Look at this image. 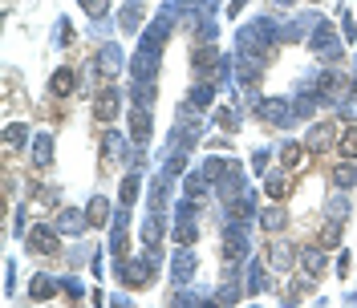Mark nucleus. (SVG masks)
<instances>
[{
  "label": "nucleus",
  "mask_w": 357,
  "mask_h": 308,
  "mask_svg": "<svg viewBox=\"0 0 357 308\" xmlns=\"http://www.w3.org/2000/svg\"><path fill=\"white\" fill-rule=\"evenodd\" d=\"M321 93H325V102H333V106H349L354 93H357V82L345 78V73H329V78H321Z\"/></svg>",
  "instance_id": "nucleus-1"
},
{
  "label": "nucleus",
  "mask_w": 357,
  "mask_h": 308,
  "mask_svg": "<svg viewBox=\"0 0 357 308\" xmlns=\"http://www.w3.org/2000/svg\"><path fill=\"white\" fill-rule=\"evenodd\" d=\"M29 252H37V256H57V252H61V244H57V227L37 223V227L29 231Z\"/></svg>",
  "instance_id": "nucleus-2"
},
{
  "label": "nucleus",
  "mask_w": 357,
  "mask_h": 308,
  "mask_svg": "<svg viewBox=\"0 0 357 308\" xmlns=\"http://www.w3.org/2000/svg\"><path fill=\"white\" fill-rule=\"evenodd\" d=\"M118 114H122V93L114 86L102 89V93L93 97V118H97V122H114Z\"/></svg>",
  "instance_id": "nucleus-3"
},
{
  "label": "nucleus",
  "mask_w": 357,
  "mask_h": 308,
  "mask_svg": "<svg viewBox=\"0 0 357 308\" xmlns=\"http://www.w3.org/2000/svg\"><path fill=\"white\" fill-rule=\"evenodd\" d=\"M150 268H154V260L146 256V260H130V264L122 268L118 276H122V284H126V288H150V280H154V276H150Z\"/></svg>",
  "instance_id": "nucleus-4"
},
{
  "label": "nucleus",
  "mask_w": 357,
  "mask_h": 308,
  "mask_svg": "<svg viewBox=\"0 0 357 308\" xmlns=\"http://www.w3.org/2000/svg\"><path fill=\"white\" fill-rule=\"evenodd\" d=\"M244 256H248V231H244V223H231L227 227V244H223V260L235 264Z\"/></svg>",
  "instance_id": "nucleus-5"
},
{
  "label": "nucleus",
  "mask_w": 357,
  "mask_h": 308,
  "mask_svg": "<svg viewBox=\"0 0 357 308\" xmlns=\"http://www.w3.org/2000/svg\"><path fill=\"white\" fill-rule=\"evenodd\" d=\"M312 53H321L325 61H337L341 57V45H337V33L329 29V25H316V33H312Z\"/></svg>",
  "instance_id": "nucleus-6"
},
{
  "label": "nucleus",
  "mask_w": 357,
  "mask_h": 308,
  "mask_svg": "<svg viewBox=\"0 0 357 308\" xmlns=\"http://www.w3.org/2000/svg\"><path fill=\"white\" fill-rule=\"evenodd\" d=\"M268 264H272V272H288L297 264V248L288 239H272L268 244Z\"/></svg>",
  "instance_id": "nucleus-7"
},
{
  "label": "nucleus",
  "mask_w": 357,
  "mask_h": 308,
  "mask_svg": "<svg viewBox=\"0 0 357 308\" xmlns=\"http://www.w3.org/2000/svg\"><path fill=\"white\" fill-rule=\"evenodd\" d=\"M333 138H337V130H333V122H316V126H309V134H305V146H309L312 154H321V150L337 146Z\"/></svg>",
  "instance_id": "nucleus-8"
},
{
  "label": "nucleus",
  "mask_w": 357,
  "mask_h": 308,
  "mask_svg": "<svg viewBox=\"0 0 357 308\" xmlns=\"http://www.w3.org/2000/svg\"><path fill=\"white\" fill-rule=\"evenodd\" d=\"M159 69V49H138L130 61V73L138 78V82H150V73Z\"/></svg>",
  "instance_id": "nucleus-9"
},
{
  "label": "nucleus",
  "mask_w": 357,
  "mask_h": 308,
  "mask_svg": "<svg viewBox=\"0 0 357 308\" xmlns=\"http://www.w3.org/2000/svg\"><path fill=\"white\" fill-rule=\"evenodd\" d=\"M288 110H292V106H288L284 97H268L264 106H260V118H264V122H276V126H288V122H292Z\"/></svg>",
  "instance_id": "nucleus-10"
},
{
  "label": "nucleus",
  "mask_w": 357,
  "mask_h": 308,
  "mask_svg": "<svg viewBox=\"0 0 357 308\" xmlns=\"http://www.w3.org/2000/svg\"><path fill=\"white\" fill-rule=\"evenodd\" d=\"M175 272H171V276H175L178 284H187V280H191V276H195V268H199V260H195V252H191V244H183V248H178V256H175Z\"/></svg>",
  "instance_id": "nucleus-11"
},
{
  "label": "nucleus",
  "mask_w": 357,
  "mask_h": 308,
  "mask_svg": "<svg viewBox=\"0 0 357 308\" xmlns=\"http://www.w3.org/2000/svg\"><path fill=\"white\" fill-rule=\"evenodd\" d=\"M301 268H305V276H309V280H321V276L329 272V260H325V252H321V248H305V252H301Z\"/></svg>",
  "instance_id": "nucleus-12"
},
{
  "label": "nucleus",
  "mask_w": 357,
  "mask_h": 308,
  "mask_svg": "<svg viewBox=\"0 0 357 308\" xmlns=\"http://www.w3.org/2000/svg\"><path fill=\"white\" fill-rule=\"evenodd\" d=\"M73 89H78L73 69H65V65H61V69H53V78H49V93H53V97H69Z\"/></svg>",
  "instance_id": "nucleus-13"
},
{
  "label": "nucleus",
  "mask_w": 357,
  "mask_h": 308,
  "mask_svg": "<svg viewBox=\"0 0 357 308\" xmlns=\"http://www.w3.org/2000/svg\"><path fill=\"white\" fill-rule=\"evenodd\" d=\"M216 61H220V49H216V45H199V49L191 53V69H195L199 78H207V69H211Z\"/></svg>",
  "instance_id": "nucleus-14"
},
{
  "label": "nucleus",
  "mask_w": 357,
  "mask_h": 308,
  "mask_svg": "<svg viewBox=\"0 0 357 308\" xmlns=\"http://www.w3.org/2000/svg\"><path fill=\"white\" fill-rule=\"evenodd\" d=\"M130 134H134V142H138V146H146V142H150V110H146V106H138V110L130 114Z\"/></svg>",
  "instance_id": "nucleus-15"
},
{
  "label": "nucleus",
  "mask_w": 357,
  "mask_h": 308,
  "mask_svg": "<svg viewBox=\"0 0 357 308\" xmlns=\"http://www.w3.org/2000/svg\"><path fill=\"white\" fill-rule=\"evenodd\" d=\"M97 65H102V73H106V78H118V73H122V53H118V45H102Z\"/></svg>",
  "instance_id": "nucleus-16"
},
{
  "label": "nucleus",
  "mask_w": 357,
  "mask_h": 308,
  "mask_svg": "<svg viewBox=\"0 0 357 308\" xmlns=\"http://www.w3.org/2000/svg\"><path fill=\"white\" fill-rule=\"evenodd\" d=\"M264 288H268L264 264H260V260H252V264H248V276H244V292H248V296H260Z\"/></svg>",
  "instance_id": "nucleus-17"
},
{
  "label": "nucleus",
  "mask_w": 357,
  "mask_h": 308,
  "mask_svg": "<svg viewBox=\"0 0 357 308\" xmlns=\"http://www.w3.org/2000/svg\"><path fill=\"white\" fill-rule=\"evenodd\" d=\"M118 25H122V33H138V29H142V4H138V0H126V4H122Z\"/></svg>",
  "instance_id": "nucleus-18"
},
{
  "label": "nucleus",
  "mask_w": 357,
  "mask_h": 308,
  "mask_svg": "<svg viewBox=\"0 0 357 308\" xmlns=\"http://www.w3.org/2000/svg\"><path fill=\"white\" fill-rule=\"evenodd\" d=\"M49 163H53V138H49V134H37V138H33V167H37V171H49Z\"/></svg>",
  "instance_id": "nucleus-19"
},
{
  "label": "nucleus",
  "mask_w": 357,
  "mask_h": 308,
  "mask_svg": "<svg viewBox=\"0 0 357 308\" xmlns=\"http://www.w3.org/2000/svg\"><path fill=\"white\" fill-rule=\"evenodd\" d=\"M167 37H171V16H163L159 25H150V29H146L142 49H159V53H163V41H167Z\"/></svg>",
  "instance_id": "nucleus-20"
},
{
  "label": "nucleus",
  "mask_w": 357,
  "mask_h": 308,
  "mask_svg": "<svg viewBox=\"0 0 357 308\" xmlns=\"http://www.w3.org/2000/svg\"><path fill=\"white\" fill-rule=\"evenodd\" d=\"M86 220H89V227H106L110 223V199H89L86 203Z\"/></svg>",
  "instance_id": "nucleus-21"
},
{
  "label": "nucleus",
  "mask_w": 357,
  "mask_h": 308,
  "mask_svg": "<svg viewBox=\"0 0 357 308\" xmlns=\"http://www.w3.org/2000/svg\"><path fill=\"white\" fill-rule=\"evenodd\" d=\"M333 187H337V191H349V187H354L357 182V167H354V158H345V163H341V167H333Z\"/></svg>",
  "instance_id": "nucleus-22"
},
{
  "label": "nucleus",
  "mask_w": 357,
  "mask_h": 308,
  "mask_svg": "<svg viewBox=\"0 0 357 308\" xmlns=\"http://www.w3.org/2000/svg\"><path fill=\"white\" fill-rule=\"evenodd\" d=\"M159 239H163V220H159V211H150V220L142 227V244H146L150 252H159Z\"/></svg>",
  "instance_id": "nucleus-23"
},
{
  "label": "nucleus",
  "mask_w": 357,
  "mask_h": 308,
  "mask_svg": "<svg viewBox=\"0 0 357 308\" xmlns=\"http://www.w3.org/2000/svg\"><path fill=\"white\" fill-rule=\"evenodd\" d=\"M260 227L272 231V235H276V231H284V227H288V211H284V207H268L264 215H260Z\"/></svg>",
  "instance_id": "nucleus-24"
},
{
  "label": "nucleus",
  "mask_w": 357,
  "mask_h": 308,
  "mask_svg": "<svg viewBox=\"0 0 357 308\" xmlns=\"http://www.w3.org/2000/svg\"><path fill=\"white\" fill-rule=\"evenodd\" d=\"M25 142H29V126H25V122H8V126H4V146H8V150H21Z\"/></svg>",
  "instance_id": "nucleus-25"
},
{
  "label": "nucleus",
  "mask_w": 357,
  "mask_h": 308,
  "mask_svg": "<svg viewBox=\"0 0 357 308\" xmlns=\"http://www.w3.org/2000/svg\"><path fill=\"white\" fill-rule=\"evenodd\" d=\"M252 41H272V25H268V21H260V25H248V29L240 33V45H244V49H252Z\"/></svg>",
  "instance_id": "nucleus-26"
},
{
  "label": "nucleus",
  "mask_w": 357,
  "mask_h": 308,
  "mask_svg": "<svg viewBox=\"0 0 357 308\" xmlns=\"http://www.w3.org/2000/svg\"><path fill=\"white\" fill-rule=\"evenodd\" d=\"M301 158H305V146H301V142H284V146H280V167H284V171L301 167Z\"/></svg>",
  "instance_id": "nucleus-27"
},
{
  "label": "nucleus",
  "mask_w": 357,
  "mask_h": 308,
  "mask_svg": "<svg viewBox=\"0 0 357 308\" xmlns=\"http://www.w3.org/2000/svg\"><path fill=\"white\" fill-rule=\"evenodd\" d=\"M86 215H78V211H69V207H61V220H57V231H69V235H78L82 227H86Z\"/></svg>",
  "instance_id": "nucleus-28"
},
{
  "label": "nucleus",
  "mask_w": 357,
  "mask_h": 308,
  "mask_svg": "<svg viewBox=\"0 0 357 308\" xmlns=\"http://www.w3.org/2000/svg\"><path fill=\"white\" fill-rule=\"evenodd\" d=\"M57 288H61V284H57L53 276H37V280H33V288H29V296H33V300H49Z\"/></svg>",
  "instance_id": "nucleus-29"
},
{
  "label": "nucleus",
  "mask_w": 357,
  "mask_h": 308,
  "mask_svg": "<svg viewBox=\"0 0 357 308\" xmlns=\"http://www.w3.org/2000/svg\"><path fill=\"white\" fill-rule=\"evenodd\" d=\"M264 191L272 199H284V191H288V171H272V175L264 178Z\"/></svg>",
  "instance_id": "nucleus-30"
},
{
  "label": "nucleus",
  "mask_w": 357,
  "mask_h": 308,
  "mask_svg": "<svg viewBox=\"0 0 357 308\" xmlns=\"http://www.w3.org/2000/svg\"><path fill=\"white\" fill-rule=\"evenodd\" d=\"M337 150H341L345 158H354V163H357V126H345V130H341V138H337Z\"/></svg>",
  "instance_id": "nucleus-31"
},
{
  "label": "nucleus",
  "mask_w": 357,
  "mask_h": 308,
  "mask_svg": "<svg viewBox=\"0 0 357 308\" xmlns=\"http://www.w3.org/2000/svg\"><path fill=\"white\" fill-rule=\"evenodd\" d=\"M138 182H142V178L134 175V171L122 178V187H118V199H122V207H130L134 199H138Z\"/></svg>",
  "instance_id": "nucleus-32"
},
{
  "label": "nucleus",
  "mask_w": 357,
  "mask_h": 308,
  "mask_svg": "<svg viewBox=\"0 0 357 308\" xmlns=\"http://www.w3.org/2000/svg\"><path fill=\"white\" fill-rule=\"evenodd\" d=\"M227 220H231V223L252 220V199H235V203H231V211H227Z\"/></svg>",
  "instance_id": "nucleus-33"
},
{
  "label": "nucleus",
  "mask_w": 357,
  "mask_h": 308,
  "mask_svg": "<svg viewBox=\"0 0 357 308\" xmlns=\"http://www.w3.org/2000/svg\"><path fill=\"white\" fill-rule=\"evenodd\" d=\"M102 142H106V146H102V158H114V154H122V142H126V138L110 130L106 138H102Z\"/></svg>",
  "instance_id": "nucleus-34"
},
{
  "label": "nucleus",
  "mask_w": 357,
  "mask_h": 308,
  "mask_svg": "<svg viewBox=\"0 0 357 308\" xmlns=\"http://www.w3.org/2000/svg\"><path fill=\"white\" fill-rule=\"evenodd\" d=\"M195 235H199V231H195L191 215H187V220H178V227H175V239H178V244H195Z\"/></svg>",
  "instance_id": "nucleus-35"
},
{
  "label": "nucleus",
  "mask_w": 357,
  "mask_h": 308,
  "mask_svg": "<svg viewBox=\"0 0 357 308\" xmlns=\"http://www.w3.org/2000/svg\"><path fill=\"white\" fill-rule=\"evenodd\" d=\"M216 122H220V130H240V114H235L231 106H223V110H220V118H216Z\"/></svg>",
  "instance_id": "nucleus-36"
},
{
  "label": "nucleus",
  "mask_w": 357,
  "mask_h": 308,
  "mask_svg": "<svg viewBox=\"0 0 357 308\" xmlns=\"http://www.w3.org/2000/svg\"><path fill=\"white\" fill-rule=\"evenodd\" d=\"M207 191V175H191L187 178V199H199Z\"/></svg>",
  "instance_id": "nucleus-37"
},
{
  "label": "nucleus",
  "mask_w": 357,
  "mask_h": 308,
  "mask_svg": "<svg viewBox=\"0 0 357 308\" xmlns=\"http://www.w3.org/2000/svg\"><path fill=\"white\" fill-rule=\"evenodd\" d=\"M134 102H138V106H150V102H154V86H150V82H138V86H134Z\"/></svg>",
  "instance_id": "nucleus-38"
},
{
  "label": "nucleus",
  "mask_w": 357,
  "mask_h": 308,
  "mask_svg": "<svg viewBox=\"0 0 357 308\" xmlns=\"http://www.w3.org/2000/svg\"><path fill=\"white\" fill-rule=\"evenodd\" d=\"M337 235H341V223L329 220V227H325V239H321V248H337Z\"/></svg>",
  "instance_id": "nucleus-39"
},
{
  "label": "nucleus",
  "mask_w": 357,
  "mask_h": 308,
  "mask_svg": "<svg viewBox=\"0 0 357 308\" xmlns=\"http://www.w3.org/2000/svg\"><path fill=\"white\" fill-rule=\"evenodd\" d=\"M345 207H349V203H345V199H341V195H337V199H329V220H345Z\"/></svg>",
  "instance_id": "nucleus-40"
},
{
  "label": "nucleus",
  "mask_w": 357,
  "mask_h": 308,
  "mask_svg": "<svg viewBox=\"0 0 357 308\" xmlns=\"http://www.w3.org/2000/svg\"><path fill=\"white\" fill-rule=\"evenodd\" d=\"M211 97H216V93H211V86L191 89V102H195V106H211Z\"/></svg>",
  "instance_id": "nucleus-41"
},
{
  "label": "nucleus",
  "mask_w": 357,
  "mask_h": 308,
  "mask_svg": "<svg viewBox=\"0 0 357 308\" xmlns=\"http://www.w3.org/2000/svg\"><path fill=\"white\" fill-rule=\"evenodd\" d=\"M203 175H207V178H223V158H207Z\"/></svg>",
  "instance_id": "nucleus-42"
},
{
  "label": "nucleus",
  "mask_w": 357,
  "mask_h": 308,
  "mask_svg": "<svg viewBox=\"0 0 357 308\" xmlns=\"http://www.w3.org/2000/svg\"><path fill=\"white\" fill-rule=\"evenodd\" d=\"M78 4L86 8L89 16H102V12H106V0H78Z\"/></svg>",
  "instance_id": "nucleus-43"
},
{
  "label": "nucleus",
  "mask_w": 357,
  "mask_h": 308,
  "mask_svg": "<svg viewBox=\"0 0 357 308\" xmlns=\"http://www.w3.org/2000/svg\"><path fill=\"white\" fill-rule=\"evenodd\" d=\"M349 264H354V256L341 252V260H337V276H349Z\"/></svg>",
  "instance_id": "nucleus-44"
},
{
  "label": "nucleus",
  "mask_w": 357,
  "mask_h": 308,
  "mask_svg": "<svg viewBox=\"0 0 357 308\" xmlns=\"http://www.w3.org/2000/svg\"><path fill=\"white\" fill-rule=\"evenodd\" d=\"M65 41H69V21H61V25H57V49H61Z\"/></svg>",
  "instance_id": "nucleus-45"
},
{
  "label": "nucleus",
  "mask_w": 357,
  "mask_h": 308,
  "mask_svg": "<svg viewBox=\"0 0 357 308\" xmlns=\"http://www.w3.org/2000/svg\"><path fill=\"white\" fill-rule=\"evenodd\" d=\"M345 37L357 45V25H354V16H345Z\"/></svg>",
  "instance_id": "nucleus-46"
},
{
  "label": "nucleus",
  "mask_w": 357,
  "mask_h": 308,
  "mask_svg": "<svg viewBox=\"0 0 357 308\" xmlns=\"http://www.w3.org/2000/svg\"><path fill=\"white\" fill-rule=\"evenodd\" d=\"M65 292H69V296L78 300V296H82V284H78V280H65Z\"/></svg>",
  "instance_id": "nucleus-47"
},
{
  "label": "nucleus",
  "mask_w": 357,
  "mask_h": 308,
  "mask_svg": "<svg viewBox=\"0 0 357 308\" xmlns=\"http://www.w3.org/2000/svg\"><path fill=\"white\" fill-rule=\"evenodd\" d=\"M276 4H280V8H292V4H297V0H276Z\"/></svg>",
  "instance_id": "nucleus-48"
},
{
  "label": "nucleus",
  "mask_w": 357,
  "mask_h": 308,
  "mask_svg": "<svg viewBox=\"0 0 357 308\" xmlns=\"http://www.w3.org/2000/svg\"><path fill=\"white\" fill-rule=\"evenodd\" d=\"M316 4H321V0H316Z\"/></svg>",
  "instance_id": "nucleus-49"
}]
</instances>
